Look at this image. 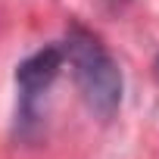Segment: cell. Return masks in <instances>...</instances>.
I'll list each match as a JSON object with an SVG mask.
<instances>
[{
    "instance_id": "277c9868",
    "label": "cell",
    "mask_w": 159,
    "mask_h": 159,
    "mask_svg": "<svg viewBox=\"0 0 159 159\" xmlns=\"http://www.w3.org/2000/svg\"><path fill=\"white\" fill-rule=\"evenodd\" d=\"M109 7H122V3H128V0H106Z\"/></svg>"
},
{
    "instance_id": "6da1fadb",
    "label": "cell",
    "mask_w": 159,
    "mask_h": 159,
    "mask_svg": "<svg viewBox=\"0 0 159 159\" xmlns=\"http://www.w3.org/2000/svg\"><path fill=\"white\" fill-rule=\"evenodd\" d=\"M62 56L72 69L75 88L88 103V109L100 119H109L122 103V69L103 41L84 28H72L62 41Z\"/></svg>"
},
{
    "instance_id": "7a4b0ae2",
    "label": "cell",
    "mask_w": 159,
    "mask_h": 159,
    "mask_svg": "<svg viewBox=\"0 0 159 159\" xmlns=\"http://www.w3.org/2000/svg\"><path fill=\"white\" fill-rule=\"evenodd\" d=\"M62 62H66L62 44L41 47V50L31 53L25 62H19V69H16V84H19V94H22V106H19V109H22V119H34L38 100H41L44 91L56 81Z\"/></svg>"
},
{
    "instance_id": "3957f363",
    "label": "cell",
    "mask_w": 159,
    "mask_h": 159,
    "mask_svg": "<svg viewBox=\"0 0 159 159\" xmlns=\"http://www.w3.org/2000/svg\"><path fill=\"white\" fill-rule=\"evenodd\" d=\"M153 75H156V81H159V56H156V62H153Z\"/></svg>"
}]
</instances>
